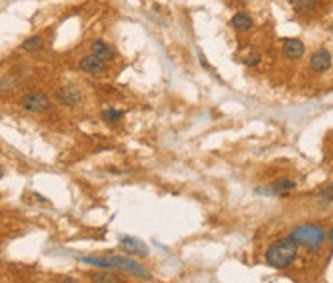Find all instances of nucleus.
<instances>
[{"mask_svg": "<svg viewBox=\"0 0 333 283\" xmlns=\"http://www.w3.org/2000/svg\"><path fill=\"white\" fill-rule=\"evenodd\" d=\"M258 62H260V56H256V54H254V56H248L247 60H245V64H247V66H256Z\"/></svg>", "mask_w": 333, "mask_h": 283, "instance_id": "obj_17", "label": "nucleus"}, {"mask_svg": "<svg viewBox=\"0 0 333 283\" xmlns=\"http://www.w3.org/2000/svg\"><path fill=\"white\" fill-rule=\"evenodd\" d=\"M93 281H102V283H118L116 277L112 275H93Z\"/></svg>", "mask_w": 333, "mask_h": 283, "instance_id": "obj_16", "label": "nucleus"}, {"mask_svg": "<svg viewBox=\"0 0 333 283\" xmlns=\"http://www.w3.org/2000/svg\"><path fill=\"white\" fill-rule=\"evenodd\" d=\"M91 50H93V54H95L97 58H100L102 62H108L116 56L114 49H112L108 43H104V41H95V43L91 45Z\"/></svg>", "mask_w": 333, "mask_h": 283, "instance_id": "obj_8", "label": "nucleus"}, {"mask_svg": "<svg viewBox=\"0 0 333 283\" xmlns=\"http://www.w3.org/2000/svg\"><path fill=\"white\" fill-rule=\"evenodd\" d=\"M58 99H60V102H64L66 106H74V104L79 102L81 95H79V91L74 89V87H66V89H60V91H58Z\"/></svg>", "mask_w": 333, "mask_h": 283, "instance_id": "obj_10", "label": "nucleus"}, {"mask_svg": "<svg viewBox=\"0 0 333 283\" xmlns=\"http://www.w3.org/2000/svg\"><path fill=\"white\" fill-rule=\"evenodd\" d=\"M122 116H124V112H120V110H104L102 112V118H104V122H108V123H116V122H120L122 120Z\"/></svg>", "mask_w": 333, "mask_h": 283, "instance_id": "obj_15", "label": "nucleus"}, {"mask_svg": "<svg viewBox=\"0 0 333 283\" xmlns=\"http://www.w3.org/2000/svg\"><path fill=\"white\" fill-rule=\"evenodd\" d=\"M283 52L287 58L296 60L304 54V45L298 41V39H285L283 41Z\"/></svg>", "mask_w": 333, "mask_h": 283, "instance_id": "obj_7", "label": "nucleus"}, {"mask_svg": "<svg viewBox=\"0 0 333 283\" xmlns=\"http://www.w3.org/2000/svg\"><path fill=\"white\" fill-rule=\"evenodd\" d=\"M79 68H81L83 72H89V74H100V72L104 70V62L93 54V56H85V58H81V62H79Z\"/></svg>", "mask_w": 333, "mask_h": 283, "instance_id": "obj_9", "label": "nucleus"}, {"mask_svg": "<svg viewBox=\"0 0 333 283\" xmlns=\"http://www.w3.org/2000/svg\"><path fill=\"white\" fill-rule=\"evenodd\" d=\"M296 183L295 181H291V179H281V181H275L273 183V191L275 193H285V191H291V189H295Z\"/></svg>", "mask_w": 333, "mask_h": 283, "instance_id": "obj_14", "label": "nucleus"}, {"mask_svg": "<svg viewBox=\"0 0 333 283\" xmlns=\"http://www.w3.org/2000/svg\"><path fill=\"white\" fill-rule=\"evenodd\" d=\"M43 49H45V39L43 37H29L22 45V50H25V52H39Z\"/></svg>", "mask_w": 333, "mask_h": 283, "instance_id": "obj_13", "label": "nucleus"}, {"mask_svg": "<svg viewBox=\"0 0 333 283\" xmlns=\"http://www.w3.org/2000/svg\"><path fill=\"white\" fill-rule=\"evenodd\" d=\"M231 25H233L235 31H239V33H247L248 29L252 27V20H250V16L245 12H239L233 16V20H231Z\"/></svg>", "mask_w": 333, "mask_h": 283, "instance_id": "obj_11", "label": "nucleus"}, {"mask_svg": "<svg viewBox=\"0 0 333 283\" xmlns=\"http://www.w3.org/2000/svg\"><path fill=\"white\" fill-rule=\"evenodd\" d=\"M22 106L27 112H35L37 114V112H45L49 108L50 100L43 93H29V95H25L24 99H22Z\"/></svg>", "mask_w": 333, "mask_h": 283, "instance_id": "obj_4", "label": "nucleus"}, {"mask_svg": "<svg viewBox=\"0 0 333 283\" xmlns=\"http://www.w3.org/2000/svg\"><path fill=\"white\" fill-rule=\"evenodd\" d=\"M310 68H312L316 74H325V72L331 68V54H329V50H325V49L316 50V52L312 54V58H310Z\"/></svg>", "mask_w": 333, "mask_h": 283, "instance_id": "obj_5", "label": "nucleus"}, {"mask_svg": "<svg viewBox=\"0 0 333 283\" xmlns=\"http://www.w3.org/2000/svg\"><path fill=\"white\" fill-rule=\"evenodd\" d=\"M87 264H95L99 268H112V270L118 271H125L129 275H135V277H143V279H148L150 277V271L139 264L135 260L124 258V256H110V258H81Z\"/></svg>", "mask_w": 333, "mask_h": 283, "instance_id": "obj_1", "label": "nucleus"}, {"mask_svg": "<svg viewBox=\"0 0 333 283\" xmlns=\"http://www.w3.org/2000/svg\"><path fill=\"white\" fill-rule=\"evenodd\" d=\"M293 8H295V12L298 14V16L306 18V16L316 12V0H295V2H293Z\"/></svg>", "mask_w": 333, "mask_h": 283, "instance_id": "obj_12", "label": "nucleus"}, {"mask_svg": "<svg viewBox=\"0 0 333 283\" xmlns=\"http://www.w3.org/2000/svg\"><path fill=\"white\" fill-rule=\"evenodd\" d=\"M122 248L127 254H133V256H147L148 254V246L135 237H122Z\"/></svg>", "mask_w": 333, "mask_h": 283, "instance_id": "obj_6", "label": "nucleus"}, {"mask_svg": "<svg viewBox=\"0 0 333 283\" xmlns=\"http://www.w3.org/2000/svg\"><path fill=\"white\" fill-rule=\"evenodd\" d=\"M296 245L293 239H281V241H275L273 245L268 248L266 252V260L271 268H277V270H283V268H289L296 258Z\"/></svg>", "mask_w": 333, "mask_h": 283, "instance_id": "obj_2", "label": "nucleus"}, {"mask_svg": "<svg viewBox=\"0 0 333 283\" xmlns=\"http://www.w3.org/2000/svg\"><path fill=\"white\" fill-rule=\"evenodd\" d=\"M2 175H4V170H2V166H0V179H2Z\"/></svg>", "mask_w": 333, "mask_h": 283, "instance_id": "obj_18", "label": "nucleus"}, {"mask_svg": "<svg viewBox=\"0 0 333 283\" xmlns=\"http://www.w3.org/2000/svg\"><path fill=\"white\" fill-rule=\"evenodd\" d=\"M289 239H293L296 245H302L306 250L316 252L325 239V231L320 225H298L291 231Z\"/></svg>", "mask_w": 333, "mask_h": 283, "instance_id": "obj_3", "label": "nucleus"}]
</instances>
